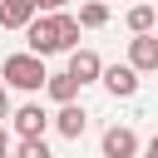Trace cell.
Segmentation results:
<instances>
[{
    "label": "cell",
    "instance_id": "ba28073f",
    "mask_svg": "<svg viewBox=\"0 0 158 158\" xmlns=\"http://www.w3.org/2000/svg\"><path fill=\"white\" fill-rule=\"evenodd\" d=\"M69 74H74L79 84H89V79L104 74V59H99L94 49H69Z\"/></svg>",
    "mask_w": 158,
    "mask_h": 158
},
{
    "label": "cell",
    "instance_id": "4fadbf2b",
    "mask_svg": "<svg viewBox=\"0 0 158 158\" xmlns=\"http://www.w3.org/2000/svg\"><path fill=\"white\" fill-rule=\"evenodd\" d=\"M15 158H54V153L44 148V138H20V148H15Z\"/></svg>",
    "mask_w": 158,
    "mask_h": 158
},
{
    "label": "cell",
    "instance_id": "d6986e66",
    "mask_svg": "<svg viewBox=\"0 0 158 158\" xmlns=\"http://www.w3.org/2000/svg\"><path fill=\"white\" fill-rule=\"evenodd\" d=\"M99 158H104V153H99Z\"/></svg>",
    "mask_w": 158,
    "mask_h": 158
},
{
    "label": "cell",
    "instance_id": "6da1fadb",
    "mask_svg": "<svg viewBox=\"0 0 158 158\" xmlns=\"http://www.w3.org/2000/svg\"><path fill=\"white\" fill-rule=\"evenodd\" d=\"M79 15H69V10H40L30 25H25V40H30V49L35 54H69V49H79Z\"/></svg>",
    "mask_w": 158,
    "mask_h": 158
},
{
    "label": "cell",
    "instance_id": "ac0fdd59",
    "mask_svg": "<svg viewBox=\"0 0 158 158\" xmlns=\"http://www.w3.org/2000/svg\"><path fill=\"white\" fill-rule=\"evenodd\" d=\"M0 158H10V153H5V148H0Z\"/></svg>",
    "mask_w": 158,
    "mask_h": 158
},
{
    "label": "cell",
    "instance_id": "277c9868",
    "mask_svg": "<svg viewBox=\"0 0 158 158\" xmlns=\"http://www.w3.org/2000/svg\"><path fill=\"white\" fill-rule=\"evenodd\" d=\"M99 79H104V89H109L114 99H133V94H138V69H133V64H109Z\"/></svg>",
    "mask_w": 158,
    "mask_h": 158
},
{
    "label": "cell",
    "instance_id": "52a82bcc",
    "mask_svg": "<svg viewBox=\"0 0 158 158\" xmlns=\"http://www.w3.org/2000/svg\"><path fill=\"white\" fill-rule=\"evenodd\" d=\"M35 15H40L35 0H0V30H25Z\"/></svg>",
    "mask_w": 158,
    "mask_h": 158
},
{
    "label": "cell",
    "instance_id": "8fae6325",
    "mask_svg": "<svg viewBox=\"0 0 158 158\" xmlns=\"http://www.w3.org/2000/svg\"><path fill=\"white\" fill-rule=\"evenodd\" d=\"M79 25H84V30H104V25H109V5H104V0H84V5H79Z\"/></svg>",
    "mask_w": 158,
    "mask_h": 158
},
{
    "label": "cell",
    "instance_id": "7a4b0ae2",
    "mask_svg": "<svg viewBox=\"0 0 158 158\" xmlns=\"http://www.w3.org/2000/svg\"><path fill=\"white\" fill-rule=\"evenodd\" d=\"M0 79H5L10 89H25V94L44 89V79H49V69H44V54H35V49H25V54H10V59L0 64Z\"/></svg>",
    "mask_w": 158,
    "mask_h": 158
},
{
    "label": "cell",
    "instance_id": "7c38bea8",
    "mask_svg": "<svg viewBox=\"0 0 158 158\" xmlns=\"http://www.w3.org/2000/svg\"><path fill=\"white\" fill-rule=\"evenodd\" d=\"M153 20H158V15H153V5H148V0L128 10V30H133V35H143V30H153Z\"/></svg>",
    "mask_w": 158,
    "mask_h": 158
},
{
    "label": "cell",
    "instance_id": "5bb4252c",
    "mask_svg": "<svg viewBox=\"0 0 158 158\" xmlns=\"http://www.w3.org/2000/svg\"><path fill=\"white\" fill-rule=\"evenodd\" d=\"M5 114H10V84L0 79V118H5Z\"/></svg>",
    "mask_w": 158,
    "mask_h": 158
},
{
    "label": "cell",
    "instance_id": "30bf717a",
    "mask_svg": "<svg viewBox=\"0 0 158 158\" xmlns=\"http://www.w3.org/2000/svg\"><path fill=\"white\" fill-rule=\"evenodd\" d=\"M44 89H49V99H54V104H74L84 84H79V79L64 69V74H49V79H44Z\"/></svg>",
    "mask_w": 158,
    "mask_h": 158
},
{
    "label": "cell",
    "instance_id": "5b68a950",
    "mask_svg": "<svg viewBox=\"0 0 158 158\" xmlns=\"http://www.w3.org/2000/svg\"><path fill=\"white\" fill-rule=\"evenodd\" d=\"M54 118L40 109V104H25V109H15V133L20 138H44V128H49Z\"/></svg>",
    "mask_w": 158,
    "mask_h": 158
},
{
    "label": "cell",
    "instance_id": "e0dca14e",
    "mask_svg": "<svg viewBox=\"0 0 158 158\" xmlns=\"http://www.w3.org/2000/svg\"><path fill=\"white\" fill-rule=\"evenodd\" d=\"M0 148H10V133H5V118H0Z\"/></svg>",
    "mask_w": 158,
    "mask_h": 158
},
{
    "label": "cell",
    "instance_id": "8992f818",
    "mask_svg": "<svg viewBox=\"0 0 158 158\" xmlns=\"http://www.w3.org/2000/svg\"><path fill=\"white\" fill-rule=\"evenodd\" d=\"M133 153H138V133L133 128H123V123L104 128V158H133Z\"/></svg>",
    "mask_w": 158,
    "mask_h": 158
},
{
    "label": "cell",
    "instance_id": "9c48e42d",
    "mask_svg": "<svg viewBox=\"0 0 158 158\" xmlns=\"http://www.w3.org/2000/svg\"><path fill=\"white\" fill-rule=\"evenodd\" d=\"M54 128H59L64 138H84V128H89V114H84L79 104H59V114H54Z\"/></svg>",
    "mask_w": 158,
    "mask_h": 158
},
{
    "label": "cell",
    "instance_id": "2e32d148",
    "mask_svg": "<svg viewBox=\"0 0 158 158\" xmlns=\"http://www.w3.org/2000/svg\"><path fill=\"white\" fill-rule=\"evenodd\" d=\"M143 158H158V138H148V143H143Z\"/></svg>",
    "mask_w": 158,
    "mask_h": 158
},
{
    "label": "cell",
    "instance_id": "3957f363",
    "mask_svg": "<svg viewBox=\"0 0 158 158\" xmlns=\"http://www.w3.org/2000/svg\"><path fill=\"white\" fill-rule=\"evenodd\" d=\"M128 64H133L138 74H153V69H158V35H153V30H143V35L128 40Z\"/></svg>",
    "mask_w": 158,
    "mask_h": 158
},
{
    "label": "cell",
    "instance_id": "9a60e30c",
    "mask_svg": "<svg viewBox=\"0 0 158 158\" xmlns=\"http://www.w3.org/2000/svg\"><path fill=\"white\" fill-rule=\"evenodd\" d=\"M35 5H40V10H64L69 0H35Z\"/></svg>",
    "mask_w": 158,
    "mask_h": 158
}]
</instances>
